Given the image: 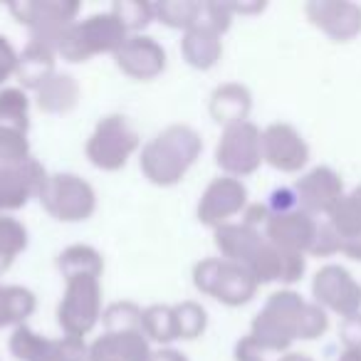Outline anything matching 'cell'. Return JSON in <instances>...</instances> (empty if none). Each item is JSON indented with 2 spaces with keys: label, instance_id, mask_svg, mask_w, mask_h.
I'll list each match as a JSON object with an SVG mask.
<instances>
[{
  "label": "cell",
  "instance_id": "8fae6325",
  "mask_svg": "<svg viewBox=\"0 0 361 361\" xmlns=\"http://www.w3.org/2000/svg\"><path fill=\"white\" fill-rule=\"evenodd\" d=\"M247 208V186L243 178H233V176H218L206 186L198 201L196 216L203 226L208 228H221L231 223V218L240 216Z\"/></svg>",
  "mask_w": 361,
  "mask_h": 361
},
{
  "label": "cell",
  "instance_id": "ab89813d",
  "mask_svg": "<svg viewBox=\"0 0 361 361\" xmlns=\"http://www.w3.org/2000/svg\"><path fill=\"white\" fill-rule=\"evenodd\" d=\"M18 55H20V52L16 50V45H13L6 35H0V85L6 80H11V77H16Z\"/></svg>",
  "mask_w": 361,
  "mask_h": 361
},
{
  "label": "cell",
  "instance_id": "f1b7e54d",
  "mask_svg": "<svg viewBox=\"0 0 361 361\" xmlns=\"http://www.w3.org/2000/svg\"><path fill=\"white\" fill-rule=\"evenodd\" d=\"M154 16L166 27L186 32L193 25H198L201 3L198 0H161V3H154Z\"/></svg>",
  "mask_w": 361,
  "mask_h": 361
},
{
  "label": "cell",
  "instance_id": "e0dca14e",
  "mask_svg": "<svg viewBox=\"0 0 361 361\" xmlns=\"http://www.w3.org/2000/svg\"><path fill=\"white\" fill-rule=\"evenodd\" d=\"M317 226H319L317 218L295 208V211L287 213H270L265 228H262V235L267 238V243H272L280 250L307 255L312 247V240H314Z\"/></svg>",
  "mask_w": 361,
  "mask_h": 361
},
{
  "label": "cell",
  "instance_id": "d6986e66",
  "mask_svg": "<svg viewBox=\"0 0 361 361\" xmlns=\"http://www.w3.org/2000/svg\"><path fill=\"white\" fill-rule=\"evenodd\" d=\"M90 361H149L151 341L144 331H102L87 346Z\"/></svg>",
  "mask_w": 361,
  "mask_h": 361
},
{
  "label": "cell",
  "instance_id": "d590c367",
  "mask_svg": "<svg viewBox=\"0 0 361 361\" xmlns=\"http://www.w3.org/2000/svg\"><path fill=\"white\" fill-rule=\"evenodd\" d=\"M47 344V336L37 334L32 326L20 324V326H13V334H11V351L18 361H32Z\"/></svg>",
  "mask_w": 361,
  "mask_h": 361
},
{
  "label": "cell",
  "instance_id": "ac0fdd59",
  "mask_svg": "<svg viewBox=\"0 0 361 361\" xmlns=\"http://www.w3.org/2000/svg\"><path fill=\"white\" fill-rule=\"evenodd\" d=\"M250 275L255 277L257 285H270V282H282V285H295L307 272V255L302 252H287L275 247L272 243H262L257 255L247 265Z\"/></svg>",
  "mask_w": 361,
  "mask_h": 361
},
{
  "label": "cell",
  "instance_id": "3957f363",
  "mask_svg": "<svg viewBox=\"0 0 361 361\" xmlns=\"http://www.w3.org/2000/svg\"><path fill=\"white\" fill-rule=\"evenodd\" d=\"M129 32L121 27L114 13H92L85 20H77L62 37L57 55L67 62H87L94 55H114L126 42Z\"/></svg>",
  "mask_w": 361,
  "mask_h": 361
},
{
  "label": "cell",
  "instance_id": "7dc6e473",
  "mask_svg": "<svg viewBox=\"0 0 361 361\" xmlns=\"http://www.w3.org/2000/svg\"><path fill=\"white\" fill-rule=\"evenodd\" d=\"M336 361H361V351L359 349H344Z\"/></svg>",
  "mask_w": 361,
  "mask_h": 361
},
{
  "label": "cell",
  "instance_id": "1f68e13d",
  "mask_svg": "<svg viewBox=\"0 0 361 361\" xmlns=\"http://www.w3.org/2000/svg\"><path fill=\"white\" fill-rule=\"evenodd\" d=\"M173 312H176V326H178V339L193 341L206 331L208 312L201 302L183 300L178 305H173Z\"/></svg>",
  "mask_w": 361,
  "mask_h": 361
},
{
  "label": "cell",
  "instance_id": "484cf974",
  "mask_svg": "<svg viewBox=\"0 0 361 361\" xmlns=\"http://www.w3.org/2000/svg\"><path fill=\"white\" fill-rule=\"evenodd\" d=\"M35 292L23 285H0V329L8 324L20 326L35 312Z\"/></svg>",
  "mask_w": 361,
  "mask_h": 361
},
{
  "label": "cell",
  "instance_id": "d6a6232c",
  "mask_svg": "<svg viewBox=\"0 0 361 361\" xmlns=\"http://www.w3.org/2000/svg\"><path fill=\"white\" fill-rule=\"evenodd\" d=\"M141 314H144V310L136 302L119 300L104 307L102 324H104V331H144L141 329Z\"/></svg>",
  "mask_w": 361,
  "mask_h": 361
},
{
  "label": "cell",
  "instance_id": "8d00e7d4",
  "mask_svg": "<svg viewBox=\"0 0 361 361\" xmlns=\"http://www.w3.org/2000/svg\"><path fill=\"white\" fill-rule=\"evenodd\" d=\"M198 23L211 30H216L218 35H226L228 27L233 23V8L231 3H221V0H208V3H201V18Z\"/></svg>",
  "mask_w": 361,
  "mask_h": 361
},
{
  "label": "cell",
  "instance_id": "f6af8a7d",
  "mask_svg": "<svg viewBox=\"0 0 361 361\" xmlns=\"http://www.w3.org/2000/svg\"><path fill=\"white\" fill-rule=\"evenodd\" d=\"M341 255H346L354 262H361V235L344 238V243H341Z\"/></svg>",
  "mask_w": 361,
  "mask_h": 361
},
{
  "label": "cell",
  "instance_id": "d4e9b609",
  "mask_svg": "<svg viewBox=\"0 0 361 361\" xmlns=\"http://www.w3.org/2000/svg\"><path fill=\"white\" fill-rule=\"evenodd\" d=\"M57 270L62 277L72 275H104V257L97 247L85 245V243H75L67 245L65 250L57 255Z\"/></svg>",
  "mask_w": 361,
  "mask_h": 361
},
{
  "label": "cell",
  "instance_id": "e575fe53",
  "mask_svg": "<svg viewBox=\"0 0 361 361\" xmlns=\"http://www.w3.org/2000/svg\"><path fill=\"white\" fill-rule=\"evenodd\" d=\"M87 341L75 339V336H60V339H50L40 354L32 361H90L87 356Z\"/></svg>",
  "mask_w": 361,
  "mask_h": 361
},
{
  "label": "cell",
  "instance_id": "7a4b0ae2",
  "mask_svg": "<svg viewBox=\"0 0 361 361\" xmlns=\"http://www.w3.org/2000/svg\"><path fill=\"white\" fill-rule=\"evenodd\" d=\"M201 151L203 139L191 124H169L141 146L139 166L154 186L171 188L186 178Z\"/></svg>",
  "mask_w": 361,
  "mask_h": 361
},
{
  "label": "cell",
  "instance_id": "52a82bcc",
  "mask_svg": "<svg viewBox=\"0 0 361 361\" xmlns=\"http://www.w3.org/2000/svg\"><path fill=\"white\" fill-rule=\"evenodd\" d=\"M37 201L60 223H82L97 211V191L90 180L70 171L50 173Z\"/></svg>",
  "mask_w": 361,
  "mask_h": 361
},
{
  "label": "cell",
  "instance_id": "ba28073f",
  "mask_svg": "<svg viewBox=\"0 0 361 361\" xmlns=\"http://www.w3.org/2000/svg\"><path fill=\"white\" fill-rule=\"evenodd\" d=\"M80 11L77 0H18L11 6L13 18L30 30V40L47 42L55 50L77 23Z\"/></svg>",
  "mask_w": 361,
  "mask_h": 361
},
{
  "label": "cell",
  "instance_id": "2e32d148",
  "mask_svg": "<svg viewBox=\"0 0 361 361\" xmlns=\"http://www.w3.org/2000/svg\"><path fill=\"white\" fill-rule=\"evenodd\" d=\"M166 50L151 35H129L126 42L114 52V62L126 77L139 82L156 80L166 70Z\"/></svg>",
  "mask_w": 361,
  "mask_h": 361
},
{
  "label": "cell",
  "instance_id": "4316f807",
  "mask_svg": "<svg viewBox=\"0 0 361 361\" xmlns=\"http://www.w3.org/2000/svg\"><path fill=\"white\" fill-rule=\"evenodd\" d=\"M141 329L146 339L156 344H171L178 339V326H176L173 305H149L141 314Z\"/></svg>",
  "mask_w": 361,
  "mask_h": 361
},
{
  "label": "cell",
  "instance_id": "836d02e7",
  "mask_svg": "<svg viewBox=\"0 0 361 361\" xmlns=\"http://www.w3.org/2000/svg\"><path fill=\"white\" fill-rule=\"evenodd\" d=\"M326 223H329L341 238L361 235V203L351 196V191L336 203L334 211L326 216Z\"/></svg>",
  "mask_w": 361,
  "mask_h": 361
},
{
  "label": "cell",
  "instance_id": "60d3db41",
  "mask_svg": "<svg viewBox=\"0 0 361 361\" xmlns=\"http://www.w3.org/2000/svg\"><path fill=\"white\" fill-rule=\"evenodd\" d=\"M267 208H270V213H287V211H295V208H297L295 191H292V188H277V191H272Z\"/></svg>",
  "mask_w": 361,
  "mask_h": 361
},
{
  "label": "cell",
  "instance_id": "b9f144b4",
  "mask_svg": "<svg viewBox=\"0 0 361 361\" xmlns=\"http://www.w3.org/2000/svg\"><path fill=\"white\" fill-rule=\"evenodd\" d=\"M235 361H265V351L250 339V334H245L235 344Z\"/></svg>",
  "mask_w": 361,
  "mask_h": 361
},
{
  "label": "cell",
  "instance_id": "ee69618b",
  "mask_svg": "<svg viewBox=\"0 0 361 361\" xmlns=\"http://www.w3.org/2000/svg\"><path fill=\"white\" fill-rule=\"evenodd\" d=\"M149 361H188V356L178 349H171V346H161L159 351H151Z\"/></svg>",
  "mask_w": 361,
  "mask_h": 361
},
{
  "label": "cell",
  "instance_id": "4dcf8cb0",
  "mask_svg": "<svg viewBox=\"0 0 361 361\" xmlns=\"http://www.w3.org/2000/svg\"><path fill=\"white\" fill-rule=\"evenodd\" d=\"M111 13L129 35H141V30H146L151 20H156L154 3L149 0H116Z\"/></svg>",
  "mask_w": 361,
  "mask_h": 361
},
{
  "label": "cell",
  "instance_id": "7bdbcfd3",
  "mask_svg": "<svg viewBox=\"0 0 361 361\" xmlns=\"http://www.w3.org/2000/svg\"><path fill=\"white\" fill-rule=\"evenodd\" d=\"M267 218H270V208L265 203H247V208L243 211V223L257 228V231H260V226L265 228Z\"/></svg>",
  "mask_w": 361,
  "mask_h": 361
},
{
  "label": "cell",
  "instance_id": "74e56055",
  "mask_svg": "<svg viewBox=\"0 0 361 361\" xmlns=\"http://www.w3.org/2000/svg\"><path fill=\"white\" fill-rule=\"evenodd\" d=\"M341 243L344 238L329 226V223H319L317 226V233H314V240H312V247L307 255H314V257H329V255H336L341 252Z\"/></svg>",
  "mask_w": 361,
  "mask_h": 361
},
{
  "label": "cell",
  "instance_id": "8992f818",
  "mask_svg": "<svg viewBox=\"0 0 361 361\" xmlns=\"http://www.w3.org/2000/svg\"><path fill=\"white\" fill-rule=\"evenodd\" d=\"M193 285L201 295H208L226 307H240L255 297L257 282L245 265L223 260V257H206L193 265Z\"/></svg>",
  "mask_w": 361,
  "mask_h": 361
},
{
  "label": "cell",
  "instance_id": "277c9868",
  "mask_svg": "<svg viewBox=\"0 0 361 361\" xmlns=\"http://www.w3.org/2000/svg\"><path fill=\"white\" fill-rule=\"evenodd\" d=\"M102 277L72 275L65 277L60 305H57V324L62 334L85 339L97 322L102 319Z\"/></svg>",
  "mask_w": 361,
  "mask_h": 361
},
{
  "label": "cell",
  "instance_id": "603a6c76",
  "mask_svg": "<svg viewBox=\"0 0 361 361\" xmlns=\"http://www.w3.org/2000/svg\"><path fill=\"white\" fill-rule=\"evenodd\" d=\"M180 52H183V60L196 70H213L223 57V35L198 23L183 32Z\"/></svg>",
  "mask_w": 361,
  "mask_h": 361
},
{
  "label": "cell",
  "instance_id": "5b68a950",
  "mask_svg": "<svg viewBox=\"0 0 361 361\" xmlns=\"http://www.w3.org/2000/svg\"><path fill=\"white\" fill-rule=\"evenodd\" d=\"M141 136L124 114H106L92 129L85 144L90 164L99 171H119L139 151Z\"/></svg>",
  "mask_w": 361,
  "mask_h": 361
},
{
  "label": "cell",
  "instance_id": "30bf717a",
  "mask_svg": "<svg viewBox=\"0 0 361 361\" xmlns=\"http://www.w3.org/2000/svg\"><path fill=\"white\" fill-rule=\"evenodd\" d=\"M312 297L324 312H334L341 319L361 312V282L344 265L319 267L312 280Z\"/></svg>",
  "mask_w": 361,
  "mask_h": 361
},
{
  "label": "cell",
  "instance_id": "5bb4252c",
  "mask_svg": "<svg viewBox=\"0 0 361 361\" xmlns=\"http://www.w3.org/2000/svg\"><path fill=\"white\" fill-rule=\"evenodd\" d=\"M47 176V169L37 159L18 166H0V216H6V211H20L30 198L40 196Z\"/></svg>",
  "mask_w": 361,
  "mask_h": 361
},
{
  "label": "cell",
  "instance_id": "ffe728a7",
  "mask_svg": "<svg viewBox=\"0 0 361 361\" xmlns=\"http://www.w3.org/2000/svg\"><path fill=\"white\" fill-rule=\"evenodd\" d=\"M213 243H216L223 260H231L247 267L252 257L257 255V250L262 247V243H265V235L257 228L245 226L243 221L240 223L231 221L213 231Z\"/></svg>",
  "mask_w": 361,
  "mask_h": 361
},
{
  "label": "cell",
  "instance_id": "83f0119b",
  "mask_svg": "<svg viewBox=\"0 0 361 361\" xmlns=\"http://www.w3.org/2000/svg\"><path fill=\"white\" fill-rule=\"evenodd\" d=\"M0 126L30 134V99L23 87H8L0 92Z\"/></svg>",
  "mask_w": 361,
  "mask_h": 361
},
{
  "label": "cell",
  "instance_id": "4fadbf2b",
  "mask_svg": "<svg viewBox=\"0 0 361 361\" xmlns=\"http://www.w3.org/2000/svg\"><path fill=\"white\" fill-rule=\"evenodd\" d=\"M262 161L282 173H297L310 161V144L287 121H272L262 129Z\"/></svg>",
  "mask_w": 361,
  "mask_h": 361
},
{
  "label": "cell",
  "instance_id": "6da1fadb",
  "mask_svg": "<svg viewBox=\"0 0 361 361\" xmlns=\"http://www.w3.org/2000/svg\"><path fill=\"white\" fill-rule=\"evenodd\" d=\"M326 329H329V314L314 300L310 302L300 292L285 287L267 297L247 334L265 354L267 351L285 354L297 339H319Z\"/></svg>",
  "mask_w": 361,
  "mask_h": 361
},
{
  "label": "cell",
  "instance_id": "f35d334b",
  "mask_svg": "<svg viewBox=\"0 0 361 361\" xmlns=\"http://www.w3.org/2000/svg\"><path fill=\"white\" fill-rule=\"evenodd\" d=\"M339 339L344 349H359L361 351V312L349 314L339 324Z\"/></svg>",
  "mask_w": 361,
  "mask_h": 361
},
{
  "label": "cell",
  "instance_id": "44dd1931",
  "mask_svg": "<svg viewBox=\"0 0 361 361\" xmlns=\"http://www.w3.org/2000/svg\"><path fill=\"white\" fill-rule=\"evenodd\" d=\"M57 50L47 42L40 40H27L23 52L18 55V70L16 77L20 82L23 90L37 92L52 75L57 72Z\"/></svg>",
  "mask_w": 361,
  "mask_h": 361
},
{
  "label": "cell",
  "instance_id": "9a60e30c",
  "mask_svg": "<svg viewBox=\"0 0 361 361\" xmlns=\"http://www.w3.org/2000/svg\"><path fill=\"white\" fill-rule=\"evenodd\" d=\"M305 13L334 42H349L361 32V6L351 0H310Z\"/></svg>",
  "mask_w": 361,
  "mask_h": 361
},
{
  "label": "cell",
  "instance_id": "9c48e42d",
  "mask_svg": "<svg viewBox=\"0 0 361 361\" xmlns=\"http://www.w3.org/2000/svg\"><path fill=\"white\" fill-rule=\"evenodd\" d=\"M216 164L223 176L243 178L260 169L262 161V129L255 121L223 126L221 139L216 144Z\"/></svg>",
  "mask_w": 361,
  "mask_h": 361
},
{
  "label": "cell",
  "instance_id": "cb8c5ba5",
  "mask_svg": "<svg viewBox=\"0 0 361 361\" xmlns=\"http://www.w3.org/2000/svg\"><path fill=\"white\" fill-rule=\"evenodd\" d=\"M82 99V87L70 72H55L35 92V104L45 114H67Z\"/></svg>",
  "mask_w": 361,
  "mask_h": 361
},
{
  "label": "cell",
  "instance_id": "f546056e",
  "mask_svg": "<svg viewBox=\"0 0 361 361\" xmlns=\"http://www.w3.org/2000/svg\"><path fill=\"white\" fill-rule=\"evenodd\" d=\"M30 233L25 223L11 216H0V267H8L20 252L27 250Z\"/></svg>",
  "mask_w": 361,
  "mask_h": 361
},
{
  "label": "cell",
  "instance_id": "bcb514c9",
  "mask_svg": "<svg viewBox=\"0 0 361 361\" xmlns=\"http://www.w3.org/2000/svg\"><path fill=\"white\" fill-rule=\"evenodd\" d=\"M277 361H314L310 354H305V351H285V354H280V359Z\"/></svg>",
  "mask_w": 361,
  "mask_h": 361
},
{
  "label": "cell",
  "instance_id": "7c38bea8",
  "mask_svg": "<svg viewBox=\"0 0 361 361\" xmlns=\"http://www.w3.org/2000/svg\"><path fill=\"white\" fill-rule=\"evenodd\" d=\"M297 198V208L310 213L312 218L317 216H329L334 206L346 196L344 180L331 166H314V169L305 171L292 186Z\"/></svg>",
  "mask_w": 361,
  "mask_h": 361
},
{
  "label": "cell",
  "instance_id": "7402d4cb",
  "mask_svg": "<svg viewBox=\"0 0 361 361\" xmlns=\"http://www.w3.org/2000/svg\"><path fill=\"white\" fill-rule=\"evenodd\" d=\"M252 109V92L243 82H223L208 97V111L221 126L247 121Z\"/></svg>",
  "mask_w": 361,
  "mask_h": 361
}]
</instances>
